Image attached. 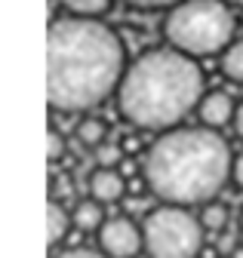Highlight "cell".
<instances>
[{"label":"cell","mask_w":243,"mask_h":258,"mask_svg":"<svg viewBox=\"0 0 243 258\" xmlns=\"http://www.w3.org/2000/svg\"><path fill=\"white\" fill-rule=\"evenodd\" d=\"M120 160H124V151H120V145L102 142V145L96 148V163H99V169H114Z\"/></svg>","instance_id":"obj_15"},{"label":"cell","mask_w":243,"mask_h":258,"mask_svg":"<svg viewBox=\"0 0 243 258\" xmlns=\"http://www.w3.org/2000/svg\"><path fill=\"white\" fill-rule=\"evenodd\" d=\"M203 224L185 206H157L142 221L148 258H200Z\"/></svg>","instance_id":"obj_5"},{"label":"cell","mask_w":243,"mask_h":258,"mask_svg":"<svg viewBox=\"0 0 243 258\" xmlns=\"http://www.w3.org/2000/svg\"><path fill=\"white\" fill-rule=\"evenodd\" d=\"M200 64L178 49H148L124 74L117 108L133 126L175 129L203 99Z\"/></svg>","instance_id":"obj_3"},{"label":"cell","mask_w":243,"mask_h":258,"mask_svg":"<svg viewBox=\"0 0 243 258\" xmlns=\"http://www.w3.org/2000/svg\"><path fill=\"white\" fill-rule=\"evenodd\" d=\"M62 7L80 19H99L111 10V0H62Z\"/></svg>","instance_id":"obj_11"},{"label":"cell","mask_w":243,"mask_h":258,"mask_svg":"<svg viewBox=\"0 0 243 258\" xmlns=\"http://www.w3.org/2000/svg\"><path fill=\"white\" fill-rule=\"evenodd\" d=\"M234 16L222 0H185L163 19V40L191 58L216 55L234 43Z\"/></svg>","instance_id":"obj_4"},{"label":"cell","mask_w":243,"mask_h":258,"mask_svg":"<svg viewBox=\"0 0 243 258\" xmlns=\"http://www.w3.org/2000/svg\"><path fill=\"white\" fill-rule=\"evenodd\" d=\"M77 139H80L86 148H99V145L105 142V123L96 120V117L80 120V126H77Z\"/></svg>","instance_id":"obj_13"},{"label":"cell","mask_w":243,"mask_h":258,"mask_svg":"<svg viewBox=\"0 0 243 258\" xmlns=\"http://www.w3.org/2000/svg\"><path fill=\"white\" fill-rule=\"evenodd\" d=\"M124 4L130 7H139V10H163V7H178V4H185V0H124Z\"/></svg>","instance_id":"obj_17"},{"label":"cell","mask_w":243,"mask_h":258,"mask_svg":"<svg viewBox=\"0 0 243 258\" xmlns=\"http://www.w3.org/2000/svg\"><path fill=\"white\" fill-rule=\"evenodd\" d=\"M74 224L71 212L58 203V200H49L46 203V243L49 246H58L65 237H68V228Z\"/></svg>","instance_id":"obj_9"},{"label":"cell","mask_w":243,"mask_h":258,"mask_svg":"<svg viewBox=\"0 0 243 258\" xmlns=\"http://www.w3.org/2000/svg\"><path fill=\"white\" fill-rule=\"evenodd\" d=\"M55 258H108L105 252H96V249H68L62 255H55Z\"/></svg>","instance_id":"obj_18"},{"label":"cell","mask_w":243,"mask_h":258,"mask_svg":"<svg viewBox=\"0 0 243 258\" xmlns=\"http://www.w3.org/2000/svg\"><path fill=\"white\" fill-rule=\"evenodd\" d=\"M127 194V178L117 169H96L89 175V197L99 203H117Z\"/></svg>","instance_id":"obj_8"},{"label":"cell","mask_w":243,"mask_h":258,"mask_svg":"<svg viewBox=\"0 0 243 258\" xmlns=\"http://www.w3.org/2000/svg\"><path fill=\"white\" fill-rule=\"evenodd\" d=\"M65 154V139L62 133H55V129H49V136H46V157H49V163H58Z\"/></svg>","instance_id":"obj_16"},{"label":"cell","mask_w":243,"mask_h":258,"mask_svg":"<svg viewBox=\"0 0 243 258\" xmlns=\"http://www.w3.org/2000/svg\"><path fill=\"white\" fill-rule=\"evenodd\" d=\"M71 218H74V224L80 231H102V224H105V212H102V203L99 200H80L77 206H74V212H71Z\"/></svg>","instance_id":"obj_10"},{"label":"cell","mask_w":243,"mask_h":258,"mask_svg":"<svg viewBox=\"0 0 243 258\" xmlns=\"http://www.w3.org/2000/svg\"><path fill=\"white\" fill-rule=\"evenodd\" d=\"M225 4H231V7H243V0H225Z\"/></svg>","instance_id":"obj_21"},{"label":"cell","mask_w":243,"mask_h":258,"mask_svg":"<svg viewBox=\"0 0 243 258\" xmlns=\"http://www.w3.org/2000/svg\"><path fill=\"white\" fill-rule=\"evenodd\" d=\"M99 246L108 258H136L139 252H145V234L133 218L114 215L102 224Z\"/></svg>","instance_id":"obj_6"},{"label":"cell","mask_w":243,"mask_h":258,"mask_svg":"<svg viewBox=\"0 0 243 258\" xmlns=\"http://www.w3.org/2000/svg\"><path fill=\"white\" fill-rule=\"evenodd\" d=\"M234 133L243 139V102L237 105V114H234Z\"/></svg>","instance_id":"obj_20"},{"label":"cell","mask_w":243,"mask_h":258,"mask_svg":"<svg viewBox=\"0 0 243 258\" xmlns=\"http://www.w3.org/2000/svg\"><path fill=\"white\" fill-rule=\"evenodd\" d=\"M46 40V99L52 111H93L120 89L127 52L105 22L58 16Z\"/></svg>","instance_id":"obj_1"},{"label":"cell","mask_w":243,"mask_h":258,"mask_svg":"<svg viewBox=\"0 0 243 258\" xmlns=\"http://www.w3.org/2000/svg\"><path fill=\"white\" fill-rule=\"evenodd\" d=\"M234 114H237V108L228 92H206L197 105V117L206 129H222V126L234 123Z\"/></svg>","instance_id":"obj_7"},{"label":"cell","mask_w":243,"mask_h":258,"mask_svg":"<svg viewBox=\"0 0 243 258\" xmlns=\"http://www.w3.org/2000/svg\"><path fill=\"white\" fill-rule=\"evenodd\" d=\"M222 71L228 80L243 83V40H234L225 52H222Z\"/></svg>","instance_id":"obj_12"},{"label":"cell","mask_w":243,"mask_h":258,"mask_svg":"<svg viewBox=\"0 0 243 258\" xmlns=\"http://www.w3.org/2000/svg\"><path fill=\"white\" fill-rule=\"evenodd\" d=\"M200 224L206 231H225L228 224V209L222 203H206L203 212H200Z\"/></svg>","instance_id":"obj_14"},{"label":"cell","mask_w":243,"mask_h":258,"mask_svg":"<svg viewBox=\"0 0 243 258\" xmlns=\"http://www.w3.org/2000/svg\"><path fill=\"white\" fill-rule=\"evenodd\" d=\"M240 237H243V218H240Z\"/></svg>","instance_id":"obj_22"},{"label":"cell","mask_w":243,"mask_h":258,"mask_svg":"<svg viewBox=\"0 0 243 258\" xmlns=\"http://www.w3.org/2000/svg\"><path fill=\"white\" fill-rule=\"evenodd\" d=\"M231 178H234V184H237V187H243V151L234 157V169H231Z\"/></svg>","instance_id":"obj_19"},{"label":"cell","mask_w":243,"mask_h":258,"mask_svg":"<svg viewBox=\"0 0 243 258\" xmlns=\"http://www.w3.org/2000/svg\"><path fill=\"white\" fill-rule=\"evenodd\" d=\"M234 157L228 142L206 126H175L163 133L145 157V184L166 206L209 203L228 184Z\"/></svg>","instance_id":"obj_2"}]
</instances>
